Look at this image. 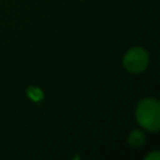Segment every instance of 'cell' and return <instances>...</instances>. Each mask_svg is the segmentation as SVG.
<instances>
[{
    "mask_svg": "<svg viewBox=\"0 0 160 160\" xmlns=\"http://www.w3.org/2000/svg\"><path fill=\"white\" fill-rule=\"evenodd\" d=\"M149 62V55L142 47H134L127 51L123 57V65L125 69L132 73H139L147 68Z\"/></svg>",
    "mask_w": 160,
    "mask_h": 160,
    "instance_id": "7a4b0ae2",
    "label": "cell"
},
{
    "mask_svg": "<svg viewBox=\"0 0 160 160\" xmlns=\"http://www.w3.org/2000/svg\"><path fill=\"white\" fill-rule=\"evenodd\" d=\"M136 120L144 128L158 132L160 128V103L153 98L142 100L136 108Z\"/></svg>",
    "mask_w": 160,
    "mask_h": 160,
    "instance_id": "6da1fadb",
    "label": "cell"
},
{
    "mask_svg": "<svg viewBox=\"0 0 160 160\" xmlns=\"http://www.w3.org/2000/svg\"><path fill=\"white\" fill-rule=\"evenodd\" d=\"M128 142L132 147H140L145 142V135L140 131H133L128 136Z\"/></svg>",
    "mask_w": 160,
    "mask_h": 160,
    "instance_id": "3957f363",
    "label": "cell"
},
{
    "mask_svg": "<svg viewBox=\"0 0 160 160\" xmlns=\"http://www.w3.org/2000/svg\"><path fill=\"white\" fill-rule=\"evenodd\" d=\"M159 158H160V153H159V151H153L152 153H150V155H148L147 156L145 159L146 160H159Z\"/></svg>",
    "mask_w": 160,
    "mask_h": 160,
    "instance_id": "5b68a950",
    "label": "cell"
},
{
    "mask_svg": "<svg viewBox=\"0 0 160 160\" xmlns=\"http://www.w3.org/2000/svg\"><path fill=\"white\" fill-rule=\"evenodd\" d=\"M27 93H28V96H29V98L31 99V100L35 101V102H38V101H41L44 98V94H43L42 90L38 87H33V86L28 88Z\"/></svg>",
    "mask_w": 160,
    "mask_h": 160,
    "instance_id": "277c9868",
    "label": "cell"
}]
</instances>
